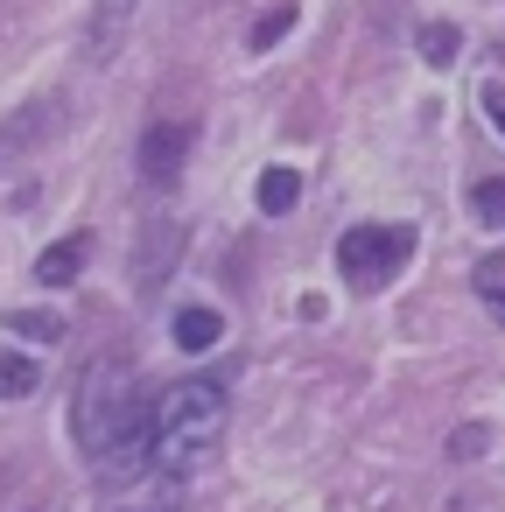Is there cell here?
Here are the masks:
<instances>
[{
	"mask_svg": "<svg viewBox=\"0 0 505 512\" xmlns=\"http://www.w3.org/2000/svg\"><path fill=\"white\" fill-rule=\"evenodd\" d=\"M253 197H260V211H267V218H288V211H295V197H302V176H295V169H267Z\"/></svg>",
	"mask_w": 505,
	"mask_h": 512,
	"instance_id": "9c48e42d",
	"label": "cell"
},
{
	"mask_svg": "<svg viewBox=\"0 0 505 512\" xmlns=\"http://www.w3.org/2000/svg\"><path fill=\"white\" fill-rule=\"evenodd\" d=\"M225 435V386L218 379H176L162 386L155 414H148V463L169 477H190L197 463H211Z\"/></svg>",
	"mask_w": 505,
	"mask_h": 512,
	"instance_id": "7a4b0ae2",
	"label": "cell"
},
{
	"mask_svg": "<svg viewBox=\"0 0 505 512\" xmlns=\"http://www.w3.org/2000/svg\"><path fill=\"white\" fill-rule=\"evenodd\" d=\"M449 449H456V456H477V449H484V428H463V435H456Z\"/></svg>",
	"mask_w": 505,
	"mask_h": 512,
	"instance_id": "2e32d148",
	"label": "cell"
},
{
	"mask_svg": "<svg viewBox=\"0 0 505 512\" xmlns=\"http://www.w3.org/2000/svg\"><path fill=\"white\" fill-rule=\"evenodd\" d=\"M407 260H414V232H407V225H351V232L337 239V267H344V281H351L358 295L386 288Z\"/></svg>",
	"mask_w": 505,
	"mask_h": 512,
	"instance_id": "3957f363",
	"label": "cell"
},
{
	"mask_svg": "<svg viewBox=\"0 0 505 512\" xmlns=\"http://www.w3.org/2000/svg\"><path fill=\"white\" fill-rule=\"evenodd\" d=\"M183 162H190V127H183V120H155V127L141 134V176H148L155 190H169V183L183 176Z\"/></svg>",
	"mask_w": 505,
	"mask_h": 512,
	"instance_id": "277c9868",
	"label": "cell"
},
{
	"mask_svg": "<svg viewBox=\"0 0 505 512\" xmlns=\"http://www.w3.org/2000/svg\"><path fill=\"white\" fill-rule=\"evenodd\" d=\"M85 246H92L85 232L57 239V246H50V253L36 260V281H43V288H64V281H78V274H85Z\"/></svg>",
	"mask_w": 505,
	"mask_h": 512,
	"instance_id": "8992f818",
	"label": "cell"
},
{
	"mask_svg": "<svg viewBox=\"0 0 505 512\" xmlns=\"http://www.w3.org/2000/svg\"><path fill=\"white\" fill-rule=\"evenodd\" d=\"M414 50H421V57H428V64H449V57H456V50H463V36H456V29H449V22H428V29H421V36H414Z\"/></svg>",
	"mask_w": 505,
	"mask_h": 512,
	"instance_id": "7c38bea8",
	"label": "cell"
},
{
	"mask_svg": "<svg viewBox=\"0 0 505 512\" xmlns=\"http://www.w3.org/2000/svg\"><path fill=\"white\" fill-rule=\"evenodd\" d=\"M148 393L134 379L127 358H99L85 379H78V400H71V428L85 442V456L106 470V477H134V463H148Z\"/></svg>",
	"mask_w": 505,
	"mask_h": 512,
	"instance_id": "6da1fadb",
	"label": "cell"
},
{
	"mask_svg": "<svg viewBox=\"0 0 505 512\" xmlns=\"http://www.w3.org/2000/svg\"><path fill=\"white\" fill-rule=\"evenodd\" d=\"M43 386V358L29 351H0V400H29Z\"/></svg>",
	"mask_w": 505,
	"mask_h": 512,
	"instance_id": "52a82bcc",
	"label": "cell"
},
{
	"mask_svg": "<svg viewBox=\"0 0 505 512\" xmlns=\"http://www.w3.org/2000/svg\"><path fill=\"white\" fill-rule=\"evenodd\" d=\"M470 211H477V225L505 232V176H484V183L470 190Z\"/></svg>",
	"mask_w": 505,
	"mask_h": 512,
	"instance_id": "8fae6325",
	"label": "cell"
},
{
	"mask_svg": "<svg viewBox=\"0 0 505 512\" xmlns=\"http://www.w3.org/2000/svg\"><path fill=\"white\" fill-rule=\"evenodd\" d=\"M225 337V316L218 309H183L176 316V351H211Z\"/></svg>",
	"mask_w": 505,
	"mask_h": 512,
	"instance_id": "ba28073f",
	"label": "cell"
},
{
	"mask_svg": "<svg viewBox=\"0 0 505 512\" xmlns=\"http://www.w3.org/2000/svg\"><path fill=\"white\" fill-rule=\"evenodd\" d=\"M484 120H491L498 141H505V85H484Z\"/></svg>",
	"mask_w": 505,
	"mask_h": 512,
	"instance_id": "9a60e30c",
	"label": "cell"
},
{
	"mask_svg": "<svg viewBox=\"0 0 505 512\" xmlns=\"http://www.w3.org/2000/svg\"><path fill=\"white\" fill-rule=\"evenodd\" d=\"M134 8H141V0H99V8H92V29H85V57H113L120 50V36H127V22H134Z\"/></svg>",
	"mask_w": 505,
	"mask_h": 512,
	"instance_id": "5b68a950",
	"label": "cell"
},
{
	"mask_svg": "<svg viewBox=\"0 0 505 512\" xmlns=\"http://www.w3.org/2000/svg\"><path fill=\"white\" fill-rule=\"evenodd\" d=\"M8 330L29 337V344H57V337H64V316H57V309H15Z\"/></svg>",
	"mask_w": 505,
	"mask_h": 512,
	"instance_id": "30bf717a",
	"label": "cell"
},
{
	"mask_svg": "<svg viewBox=\"0 0 505 512\" xmlns=\"http://www.w3.org/2000/svg\"><path fill=\"white\" fill-rule=\"evenodd\" d=\"M148 246H155V253H141V267H134V274H141V281H155V274H162V267H169V260H176V225H169V218H162V225H155V232H148Z\"/></svg>",
	"mask_w": 505,
	"mask_h": 512,
	"instance_id": "4fadbf2b",
	"label": "cell"
},
{
	"mask_svg": "<svg viewBox=\"0 0 505 512\" xmlns=\"http://www.w3.org/2000/svg\"><path fill=\"white\" fill-rule=\"evenodd\" d=\"M288 22H295V0H281L274 15H260V29H253V50H274V43L288 36Z\"/></svg>",
	"mask_w": 505,
	"mask_h": 512,
	"instance_id": "5bb4252c",
	"label": "cell"
},
{
	"mask_svg": "<svg viewBox=\"0 0 505 512\" xmlns=\"http://www.w3.org/2000/svg\"><path fill=\"white\" fill-rule=\"evenodd\" d=\"M491 316H498V323H505V288H498V295H491Z\"/></svg>",
	"mask_w": 505,
	"mask_h": 512,
	"instance_id": "e0dca14e",
	"label": "cell"
}]
</instances>
